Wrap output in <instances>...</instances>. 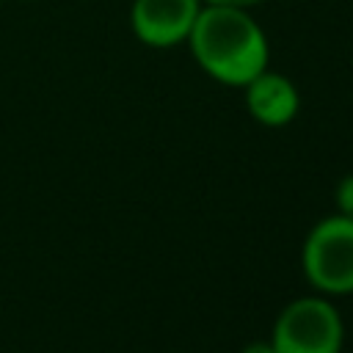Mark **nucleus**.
<instances>
[{
  "instance_id": "obj_1",
  "label": "nucleus",
  "mask_w": 353,
  "mask_h": 353,
  "mask_svg": "<svg viewBox=\"0 0 353 353\" xmlns=\"http://www.w3.org/2000/svg\"><path fill=\"white\" fill-rule=\"evenodd\" d=\"M185 44L204 74L232 88H243L251 77L268 69L270 61V44L262 25L248 8L234 6L201 3Z\"/></svg>"
},
{
  "instance_id": "obj_7",
  "label": "nucleus",
  "mask_w": 353,
  "mask_h": 353,
  "mask_svg": "<svg viewBox=\"0 0 353 353\" xmlns=\"http://www.w3.org/2000/svg\"><path fill=\"white\" fill-rule=\"evenodd\" d=\"M201 3H207V6H234V8H254V6H259V3H265V0H201Z\"/></svg>"
},
{
  "instance_id": "obj_4",
  "label": "nucleus",
  "mask_w": 353,
  "mask_h": 353,
  "mask_svg": "<svg viewBox=\"0 0 353 353\" xmlns=\"http://www.w3.org/2000/svg\"><path fill=\"white\" fill-rule=\"evenodd\" d=\"M199 8L201 0H132L130 28L141 44L168 50L188 41Z\"/></svg>"
},
{
  "instance_id": "obj_5",
  "label": "nucleus",
  "mask_w": 353,
  "mask_h": 353,
  "mask_svg": "<svg viewBox=\"0 0 353 353\" xmlns=\"http://www.w3.org/2000/svg\"><path fill=\"white\" fill-rule=\"evenodd\" d=\"M248 116L262 127H284L301 110V94L295 83L273 69H262L243 85Z\"/></svg>"
},
{
  "instance_id": "obj_9",
  "label": "nucleus",
  "mask_w": 353,
  "mask_h": 353,
  "mask_svg": "<svg viewBox=\"0 0 353 353\" xmlns=\"http://www.w3.org/2000/svg\"><path fill=\"white\" fill-rule=\"evenodd\" d=\"M19 3H28V0H19Z\"/></svg>"
},
{
  "instance_id": "obj_3",
  "label": "nucleus",
  "mask_w": 353,
  "mask_h": 353,
  "mask_svg": "<svg viewBox=\"0 0 353 353\" xmlns=\"http://www.w3.org/2000/svg\"><path fill=\"white\" fill-rule=\"evenodd\" d=\"M270 345L276 353H342L345 320L328 295H301L276 314Z\"/></svg>"
},
{
  "instance_id": "obj_6",
  "label": "nucleus",
  "mask_w": 353,
  "mask_h": 353,
  "mask_svg": "<svg viewBox=\"0 0 353 353\" xmlns=\"http://www.w3.org/2000/svg\"><path fill=\"white\" fill-rule=\"evenodd\" d=\"M334 201H336V212H339V215L353 218V174H345V176L336 182Z\"/></svg>"
},
{
  "instance_id": "obj_2",
  "label": "nucleus",
  "mask_w": 353,
  "mask_h": 353,
  "mask_svg": "<svg viewBox=\"0 0 353 353\" xmlns=\"http://www.w3.org/2000/svg\"><path fill=\"white\" fill-rule=\"evenodd\" d=\"M301 270L320 295H353V218L339 212L320 218L303 237Z\"/></svg>"
},
{
  "instance_id": "obj_8",
  "label": "nucleus",
  "mask_w": 353,
  "mask_h": 353,
  "mask_svg": "<svg viewBox=\"0 0 353 353\" xmlns=\"http://www.w3.org/2000/svg\"><path fill=\"white\" fill-rule=\"evenodd\" d=\"M240 353H276V350H273L270 339H256V342H248Z\"/></svg>"
}]
</instances>
